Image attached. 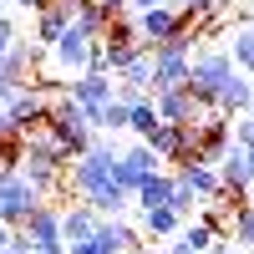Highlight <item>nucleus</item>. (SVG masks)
Wrapping results in <instances>:
<instances>
[{"label": "nucleus", "instance_id": "f257e3e1", "mask_svg": "<svg viewBox=\"0 0 254 254\" xmlns=\"http://www.w3.org/2000/svg\"><path fill=\"white\" fill-rule=\"evenodd\" d=\"M107 183H117V142L97 132V142L81 158H71V168L61 173V188H66L71 198H92L97 188H107Z\"/></svg>", "mask_w": 254, "mask_h": 254}, {"label": "nucleus", "instance_id": "f03ea898", "mask_svg": "<svg viewBox=\"0 0 254 254\" xmlns=\"http://www.w3.org/2000/svg\"><path fill=\"white\" fill-rule=\"evenodd\" d=\"M234 76V61H229V51H193L188 56V97L198 102L203 112H214V102L224 92V81Z\"/></svg>", "mask_w": 254, "mask_h": 254}, {"label": "nucleus", "instance_id": "7ed1b4c3", "mask_svg": "<svg viewBox=\"0 0 254 254\" xmlns=\"http://www.w3.org/2000/svg\"><path fill=\"white\" fill-rule=\"evenodd\" d=\"M56 92H61V81H26V87H15L0 107H5L10 127L26 137V132H41V127H46V112H51V97Z\"/></svg>", "mask_w": 254, "mask_h": 254}, {"label": "nucleus", "instance_id": "20e7f679", "mask_svg": "<svg viewBox=\"0 0 254 254\" xmlns=\"http://www.w3.org/2000/svg\"><path fill=\"white\" fill-rule=\"evenodd\" d=\"M41 203H46V198L26 183V173H5V178H0V224H5V229H20Z\"/></svg>", "mask_w": 254, "mask_h": 254}, {"label": "nucleus", "instance_id": "39448f33", "mask_svg": "<svg viewBox=\"0 0 254 254\" xmlns=\"http://www.w3.org/2000/svg\"><path fill=\"white\" fill-rule=\"evenodd\" d=\"M20 234H26L31 254H66V239H61V208H51V203H41L36 214L20 224Z\"/></svg>", "mask_w": 254, "mask_h": 254}, {"label": "nucleus", "instance_id": "423d86ee", "mask_svg": "<svg viewBox=\"0 0 254 254\" xmlns=\"http://www.w3.org/2000/svg\"><path fill=\"white\" fill-rule=\"evenodd\" d=\"M137 20V36H142V46L153 51L158 41H168L173 31H183V26H198V20H183V10L168 0V5H153V10H142V15H132Z\"/></svg>", "mask_w": 254, "mask_h": 254}, {"label": "nucleus", "instance_id": "0eeeda50", "mask_svg": "<svg viewBox=\"0 0 254 254\" xmlns=\"http://www.w3.org/2000/svg\"><path fill=\"white\" fill-rule=\"evenodd\" d=\"M87 46H92V36L71 20V26L61 31L56 46H46V56H51V66H56L61 76H76V71H87Z\"/></svg>", "mask_w": 254, "mask_h": 254}, {"label": "nucleus", "instance_id": "6e6552de", "mask_svg": "<svg viewBox=\"0 0 254 254\" xmlns=\"http://www.w3.org/2000/svg\"><path fill=\"white\" fill-rule=\"evenodd\" d=\"M61 92H66L71 102H81V107H102V102L117 97V76H107V71H76L71 81H61Z\"/></svg>", "mask_w": 254, "mask_h": 254}, {"label": "nucleus", "instance_id": "1a4fd4ad", "mask_svg": "<svg viewBox=\"0 0 254 254\" xmlns=\"http://www.w3.org/2000/svg\"><path fill=\"white\" fill-rule=\"evenodd\" d=\"M71 20H76V0H51L46 10H36V26H31V41H36L41 51H46V46H56V41H61V31H66Z\"/></svg>", "mask_w": 254, "mask_h": 254}, {"label": "nucleus", "instance_id": "9d476101", "mask_svg": "<svg viewBox=\"0 0 254 254\" xmlns=\"http://www.w3.org/2000/svg\"><path fill=\"white\" fill-rule=\"evenodd\" d=\"M158 153H153V147H147V142H132V147H127V153H117V183L127 188V193H132V188L147 178V173H158Z\"/></svg>", "mask_w": 254, "mask_h": 254}, {"label": "nucleus", "instance_id": "9b49d317", "mask_svg": "<svg viewBox=\"0 0 254 254\" xmlns=\"http://www.w3.org/2000/svg\"><path fill=\"white\" fill-rule=\"evenodd\" d=\"M214 168H219V183H229V188H249V183H254V147L229 142L224 158H219Z\"/></svg>", "mask_w": 254, "mask_h": 254}, {"label": "nucleus", "instance_id": "f8f14e48", "mask_svg": "<svg viewBox=\"0 0 254 254\" xmlns=\"http://www.w3.org/2000/svg\"><path fill=\"white\" fill-rule=\"evenodd\" d=\"M254 107V76H244V71H234L224 81V92H219V102H214V112H224V117H244Z\"/></svg>", "mask_w": 254, "mask_h": 254}, {"label": "nucleus", "instance_id": "ddd939ff", "mask_svg": "<svg viewBox=\"0 0 254 254\" xmlns=\"http://www.w3.org/2000/svg\"><path fill=\"white\" fill-rule=\"evenodd\" d=\"M153 107H158V117H163V122H198V117H203V107L188 97V87L153 92Z\"/></svg>", "mask_w": 254, "mask_h": 254}, {"label": "nucleus", "instance_id": "4468645a", "mask_svg": "<svg viewBox=\"0 0 254 254\" xmlns=\"http://www.w3.org/2000/svg\"><path fill=\"white\" fill-rule=\"evenodd\" d=\"M97 224H102V214H97L92 203H81V198L61 208V239H66V244H71V239H92Z\"/></svg>", "mask_w": 254, "mask_h": 254}, {"label": "nucleus", "instance_id": "2eb2a0df", "mask_svg": "<svg viewBox=\"0 0 254 254\" xmlns=\"http://www.w3.org/2000/svg\"><path fill=\"white\" fill-rule=\"evenodd\" d=\"M173 178L183 183V188H193V198L198 203H208L219 193V168H208V163H178L173 168Z\"/></svg>", "mask_w": 254, "mask_h": 254}, {"label": "nucleus", "instance_id": "dca6fc26", "mask_svg": "<svg viewBox=\"0 0 254 254\" xmlns=\"http://www.w3.org/2000/svg\"><path fill=\"white\" fill-rule=\"evenodd\" d=\"M168 193H173V173H163V168H158V173H147V178L132 188V208H137V214H147V208H163Z\"/></svg>", "mask_w": 254, "mask_h": 254}, {"label": "nucleus", "instance_id": "f3484780", "mask_svg": "<svg viewBox=\"0 0 254 254\" xmlns=\"http://www.w3.org/2000/svg\"><path fill=\"white\" fill-rule=\"evenodd\" d=\"M178 229H183V214H173L168 203H163V208H147V214L137 219V234H142V239H173Z\"/></svg>", "mask_w": 254, "mask_h": 254}, {"label": "nucleus", "instance_id": "a211bd4d", "mask_svg": "<svg viewBox=\"0 0 254 254\" xmlns=\"http://www.w3.org/2000/svg\"><path fill=\"white\" fill-rule=\"evenodd\" d=\"M163 117H158V107H153V97H132V102H127V132H132L137 142H147V137H153V127H158Z\"/></svg>", "mask_w": 254, "mask_h": 254}, {"label": "nucleus", "instance_id": "6ab92c4d", "mask_svg": "<svg viewBox=\"0 0 254 254\" xmlns=\"http://www.w3.org/2000/svg\"><path fill=\"white\" fill-rule=\"evenodd\" d=\"M81 203H92L102 219H122L127 208H132V193H127L122 183H107V188H97V193H92V198H81Z\"/></svg>", "mask_w": 254, "mask_h": 254}, {"label": "nucleus", "instance_id": "aec40b11", "mask_svg": "<svg viewBox=\"0 0 254 254\" xmlns=\"http://www.w3.org/2000/svg\"><path fill=\"white\" fill-rule=\"evenodd\" d=\"M229 61H234V71L254 76V20L234 31V41H229Z\"/></svg>", "mask_w": 254, "mask_h": 254}, {"label": "nucleus", "instance_id": "412c9836", "mask_svg": "<svg viewBox=\"0 0 254 254\" xmlns=\"http://www.w3.org/2000/svg\"><path fill=\"white\" fill-rule=\"evenodd\" d=\"M224 234L234 239V249H254V208L229 214V219H224Z\"/></svg>", "mask_w": 254, "mask_h": 254}, {"label": "nucleus", "instance_id": "4be33fe9", "mask_svg": "<svg viewBox=\"0 0 254 254\" xmlns=\"http://www.w3.org/2000/svg\"><path fill=\"white\" fill-rule=\"evenodd\" d=\"M214 234L219 229H208L203 219H183V229H178V239L193 249V254H203V249H214Z\"/></svg>", "mask_w": 254, "mask_h": 254}, {"label": "nucleus", "instance_id": "5701e85b", "mask_svg": "<svg viewBox=\"0 0 254 254\" xmlns=\"http://www.w3.org/2000/svg\"><path fill=\"white\" fill-rule=\"evenodd\" d=\"M168 208H173V214H183V219H193V214H198L203 203L193 198V188H183V183L173 178V193H168Z\"/></svg>", "mask_w": 254, "mask_h": 254}, {"label": "nucleus", "instance_id": "b1692460", "mask_svg": "<svg viewBox=\"0 0 254 254\" xmlns=\"http://www.w3.org/2000/svg\"><path fill=\"white\" fill-rule=\"evenodd\" d=\"M87 71H107V41H92V46H87Z\"/></svg>", "mask_w": 254, "mask_h": 254}, {"label": "nucleus", "instance_id": "393cba45", "mask_svg": "<svg viewBox=\"0 0 254 254\" xmlns=\"http://www.w3.org/2000/svg\"><path fill=\"white\" fill-rule=\"evenodd\" d=\"M234 142H244V147H254V112H244V117H234Z\"/></svg>", "mask_w": 254, "mask_h": 254}, {"label": "nucleus", "instance_id": "a878e982", "mask_svg": "<svg viewBox=\"0 0 254 254\" xmlns=\"http://www.w3.org/2000/svg\"><path fill=\"white\" fill-rule=\"evenodd\" d=\"M15 36H20V26H15V20H10L5 10H0V56L10 51V41H15Z\"/></svg>", "mask_w": 254, "mask_h": 254}, {"label": "nucleus", "instance_id": "bb28decb", "mask_svg": "<svg viewBox=\"0 0 254 254\" xmlns=\"http://www.w3.org/2000/svg\"><path fill=\"white\" fill-rule=\"evenodd\" d=\"M87 5H97L102 15H107V20H112V15H122V10H127V0H87Z\"/></svg>", "mask_w": 254, "mask_h": 254}, {"label": "nucleus", "instance_id": "cd10ccee", "mask_svg": "<svg viewBox=\"0 0 254 254\" xmlns=\"http://www.w3.org/2000/svg\"><path fill=\"white\" fill-rule=\"evenodd\" d=\"M153 5H168V0H127V10L142 15V10H153Z\"/></svg>", "mask_w": 254, "mask_h": 254}, {"label": "nucleus", "instance_id": "c85d7f7f", "mask_svg": "<svg viewBox=\"0 0 254 254\" xmlns=\"http://www.w3.org/2000/svg\"><path fill=\"white\" fill-rule=\"evenodd\" d=\"M15 5H20V10H31V15H36V10H46V5H51V0H15Z\"/></svg>", "mask_w": 254, "mask_h": 254}, {"label": "nucleus", "instance_id": "c756f323", "mask_svg": "<svg viewBox=\"0 0 254 254\" xmlns=\"http://www.w3.org/2000/svg\"><path fill=\"white\" fill-rule=\"evenodd\" d=\"M15 127H10V117H5V107H0V137H10Z\"/></svg>", "mask_w": 254, "mask_h": 254}, {"label": "nucleus", "instance_id": "7c9ffc66", "mask_svg": "<svg viewBox=\"0 0 254 254\" xmlns=\"http://www.w3.org/2000/svg\"><path fill=\"white\" fill-rule=\"evenodd\" d=\"M127 254H158V249H153V244H147V239H142L137 249H127Z\"/></svg>", "mask_w": 254, "mask_h": 254}, {"label": "nucleus", "instance_id": "2f4dec72", "mask_svg": "<svg viewBox=\"0 0 254 254\" xmlns=\"http://www.w3.org/2000/svg\"><path fill=\"white\" fill-rule=\"evenodd\" d=\"M5 244H10V229H5V224H0V249H5Z\"/></svg>", "mask_w": 254, "mask_h": 254}, {"label": "nucleus", "instance_id": "473e14b6", "mask_svg": "<svg viewBox=\"0 0 254 254\" xmlns=\"http://www.w3.org/2000/svg\"><path fill=\"white\" fill-rule=\"evenodd\" d=\"M0 254H26V249H15V244H5V249H0Z\"/></svg>", "mask_w": 254, "mask_h": 254}, {"label": "nucleus", "instance_id": "72a5a7b5", "mask_svg": "<svg viewBox=\"0 0 254 254\" xmlns=\"http://www.w3.org/2000/svg\"><path fill=\"white\" fill-rule=\"evenodd\" d=\"M249 208H254V183H249Z\"/></svg>", "mask_w": 254, "mask_h": 254}, {"label": "nucleus", "instance_id": "f704fd0d", "mask_svg": "<svg viewBox=\"0 0 254 254\" xmlns=\"http://www.w3.org/2000/svg\"><path fill=\"white\" fill-rule=\"evenodd\" d=\"M0 10H5V0H0Z\"/></svg>", "mask_w": 254, "mask_h": 254}, {"label": "nucleus", "instance_id": "c9c22d12", "mask_svg": "<svg viewBox=\"0 0 254 254\" xmlns=\"http://www.w3.org/2000/svg\"><path fill=\"white\" fill-rule=\"evenodd\" d=\"M244 254H254V249H244Z\"/></svg>", "mask_w": 254, "mask_h": 254}, {"label": "nucleus", "instance_id": "e433bc0d", "mask_svg": "<svg viewBox=\"0 0 254 254\" xmlns=\"http://www.w3.org/2000/svg\"><path fill=\"white\" fill-rule=\"evenodd\" d=\"M249 112H254V107H249Z\"/></svg>", "mask_w": 254, "mask_h": 254}, {"label": "nucleus", "instance_id": "4c0bfd02", "mask_svg": "<svg viewBox=\"0 0 254 254\" xmlns=\"http://www.w3.org/2000/svg\"><path fill=\"white\" fill-rule=\"evenodd\" d=\"M203 254H208V249H203Z\"/></svg>", "mask_w": 254, "mask_h": 254}]
</instances>
